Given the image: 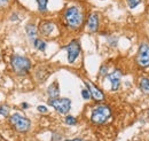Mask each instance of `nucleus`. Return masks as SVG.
I'll list each match as a JSON object with an SVG mask.
<instances>
[{
  "label": "nucleus",
  "mask_w": 149,
  "mask_h": 141,
  "mask_svg": "<svg viewBox=\"0 0 149 141\" xmlns=\"http://www.w3.org/2000/svg\"><path fill=\"white\" fill-rule=\"evenodd\" d=\"M111 116V110L107 105H99L93 109L91 119L94 124L102 125L104 124Z\"/></svg>",
  "instance_id": "1"
},
{
  "label": "nucleus",
  "mask_w": 149,
  "mask_h": 141,
  "mask_svg": "<svg viewBox=\"0 0 149 141\" xmlns=\"http://www.w3.org/2000/svg\"><path fill=\"white\" fill-rule=\"evenodd\" d=\"M64 18H65L68 27H70L71 29L79 28L83 23V14L80 13V10L77 7L68 8L64 13Z\"/></svg>",
  "instance_id": "2"
},
{
  "label": "nucleus",
  "mask_w": 149,
  "mask_h": 141,
  "mask_svg": "<svg viewBox=\"0 0 149 141\" xmlns=\"http://www.w3.org/2000/svg\"><path fill=\"white\" fill-rule=\"evenodd\" d=\"M12 68L19 75H25L31 69V62L29 59L21 56V55H14L12 57Z\"/></svg>",
  "instance_id": "3"
},
{
  "label": "nucleus",
  "mask_w": 149,
  "mask_h": 141,
  "mask_svg": "<svg viewBox=\"0 0 149 141\" xmlns=\"http://www.w3.org/2000/svg\"><path fill=\"white\" fill-rule=\"evenodd\" d=\"M135 61L140 68L142 69L149 68V44L147 41H142L140 44Z\"/></svg>",
  "instance_id": "4"
},
{
  "label": "nucleus",
  "mask_w": 149,
  "mask_h": 141,
  "mask_svg": "<svg viewBox=\"0 0 149 141\" xmlns=\"http://www.w3.org/2000/svg\"><path fill=\"white\" fill-rule=\"evenodd\" d=\"M48 105L52 106L56 111H58L60 114H68L70 108H71V101L67 98H56V99H49L48 100Z\"/></svg>",
  "instance_id": "5"
},
{
  "label": "nucleus",
  "mask_w": 149,
  "mask_h": 141,
  "mask_svg": "<svg viewBox=\"0 0 149 141\" xmlns=\"http://www.w3.org/2000/svg\"><path fill=\"white\" fill-rule=\"evenodd\" d=\"M9 122L10 124L19 131V132H26L29 128H30V121L24 117V116H21L19 114H14L10 116L9 118Z\"/></svg>",
  "instance_id": "6"
},
{
  "label": "nucleus",
  "mask_w": 149,
  "mask_h": 141,
  "mask_svg": "<svg viewBox=\"0 0 149 141\" xmlns=\"http://www.w3.org/2000/svg\"><path fill=\"white\" fill-rule=\"evenodd\" d=\"M67 52H68V61L70 63H74V60L78 57V55L80 54V46L78 44L77 40H72L70 41V44L65 47Z\"/></svg>",
  "instance_id": "7"
},
{
  "label": "nucleus",
  "mask_w": 149,
  "mask_h": 141,
  "mask_svg": "<svg viewBox=\"0 0 149 141\" xmlns=\"http://www.w3.org/2000/svg\"><path fill=\"white\" fill-rule=\"evenodd\" d=\"M85 84L87 86V89L91 93V96L93 98L95 101H102L104 99V94H103V92L100 88H97L91 82H85Z\"/></svg>",
  "instance_id": "8"
},
{
  "label": "nucleus",
  "mask_w": 149,
  "mask_h": 141,
  "mask_svg": "<svg viewBox=\"0 0 149 141\" xmlns=\"http://www.w3.org/2000/svg\"><path fill=\"white\" fill-rule=\"evenodd\" d=\"M107 78L109 79V82L111 83V89L112 91H117L120 86V78H122V73L119 70H115L113 72L109 73L107 76Z\"/></svg>",
  "instance_id": "9"
},
{
  "label": "nucleus",
  "mask_w": 149,
  "mask_h": 141,
  "mask_svg": "<svg viewBox=\"0 0 149 141\" xmlns=\"http://www.w3.org/2000/svg\"><path fill=\"white\" fill-rule=\"evenodd\" d=\"M87 29L90 32H96L99 29V15L96 13H92L87 21Z\"/></svg>",
  "instance_id": "10"
},
{
  "label": "nucleus",
  "mask_w": 149,
  "mask_h": 141,
  "mask_svg": "<svg viewBox=\"0 0 149 141\" xmlns=\"http://www.w3.org/2000/svg\"><path fill=\"white\" fill-rule=\"evenodd\" d=\"M54 30V24L48 21H44L39 25V32L44 36H49L51 32Z\"/></svg>",
  "instance_id": "11"
},
{
  "label": "nucleus",
  "mask_w": 149,
  "mask_h": 141,
  "mask_svg": "<svg viewBox=\"0 0 149 141\" xmlns=\"http://www.w3.org/2000/svg\"><path fill=\"white\" fill-rule=\"evenodd\" d=\"M47 93H48V95H49L51 99L58 98V95H60V88H58L57 82H54L52 85H49V87L47 89Z\"/></svg>",
  "instance_id": "12"
},
{
  "label": "nucleus",
  "mask_w": 149,
  "mask_h": 141,
  "mask_svg": "<svg viewBox=\"0 0 149 141\" xmlns=\"http://www.w3.org/2000/svg\"><path fill=\"white\" fill-rule=\"evenodd\" d=\"M139 87L142 91L143 94L149 95V79L147 77H141V79L139 82Z\"/></svg>",
  "instance_id": "13"
},
{
  "label": "nucleus",
  "mask_w": 149,
  "mask_h": 141,
  "mask_svg": "<svg viewBox=\"0 0 149 141\" xmlns=\"http://www.w3.org/2000/svg\"><path fill=\"white\" fill-rule=\"evenodd\" d=\"M26 34H28V37L30 38V40L35 41L37 39V29L33 24L26 25Z\"/></svg>",
  "instance_id": "14"
},
{
  "label": "nucleus",
  "mask_w": 149,
  "mask_h": 141,
  "mask_svg": "<svg viewBox=\"0 0 149 141\" xmlns=\"http://www.w3.org/2000/svg\"><path fill=\"white\" fill-rule=\"evenodd\" d=\"M33 45H35V47L37 48L38 51H45L46 50V43L44 40H41V39H36L33 41Z\"/></svg>",
  "instance_id": "15"
},
{
  "label": "nucleus",
  "mask_w": 149,
  "mask_h": 141,
  "mask_svg": "<svg viewBox=\"0 0 149 141\" xmlns=\"http://www.w3.org/2000/svg\"><path fill=\"white\" fill-rule=\"evenodd\" d=\"M38 2V9L40 12H45L47 9V2L48 0H37Z\"/></svg>",
  "instance_id": "16"
},
{
  "label": "nucleus",
  "mask_w": 149,
  "mask_h": 141,
  "mask_svg": "<svg viewBox=\"0 0 149 141\" xmlns=\"http://www.w3.org/2000/svg\"><path fill=\"white\" fill-rule=\"evenodd\" d=\"M64 121H65V124H68V125H76L77 124V119L74 116H70V115H68Z\"/></svg>",
  "instance_id": "17"
},
{
  "label": "nucleus",
  "mask_w": 149,
  "mask_h": 141,
  "mask_svg": "<svg viewBox=\"0 0 149 141\" xmlns=\"http://www.w3.org/2000/svg\"><path fill=\"white\" fill-rule=\"evenodd\" d=\"M9 114V108L7 106H1L0 107V115L2 116H7Z\"/></svg>",
  "instance_id": "18"
},
{
  "label": "nucleus",
  "mask_w": 149,
  "mask_h": 141,
  "mask_svg": "<svg viewBox=\"0 0 149 141\" xmlns=\"http://www.w3.org/2000/svg\"><path fill=\"white\" fill-rule=\"evenodd\" d=\"M140 1L141 0H127V5H129L130 8H134L140 3Z\"/></svg>",
  "instance_id": "19"
},
{
  "label": "nucleus",
  "mask_w": 149,
  "mask_h": 141,
  "mask_svg": "<svg viewBox=\"0 0 149 141\" xmlns=\"http://www.w3.org/2000/svg\"><path fill=\"white\" fill-rule=\"evenodd\" d=\"M81 95H83V98H84L85 100H88V99L91 98V93H90V91H88L87 88L81 91Z\"/></svg>",
  "instance_id": "20"
},
{
  "label": "nucleus",
  "mask_w": 149,
  "mask_h": 141,
  "mask_svg": "<svg viewBox=\"0 0 149 141\" xmlns=\"http://www.w3.org/2000/svg\"><path fill=\"white\" fill-rule=\"evenodd\" d=\"M38 111H40V112H47V108L44 106H38Z\"/></svg>",
  "instance_id": "21"
},
{
  "label": "nucleus",
  "mask_w": 149,
  "mask_h": 141,
  "mask_svg": "<svg viewBox=\"0 0 149 141\" xmlns=\"http://www.w3.org/2000/svg\"><path fill=\"white\" fill-rule=\"evenodd\" d=\"M100 75H101V76L107 75V68H106V67H101V69H100Z\"/></svg>",
  "instance_id": "22"
},
{
  "label": "nucleus",
  "mask_w": 149,
  "mask_h": 141,
  "mask_svg": "<svg viewBox=\"0 0 149 141\" xmlns=\"http://www.w3.org/2000/svg\"><path fill=\"white\" fill-rule=\"evenodd\" d=\"M7 1H8V0H0V6L6 5V3H7Z\"/></svg>",
  "instance_id": "23"
},
{
  "label": "nucleus",
  "mask_w": 149,
  "mask_h": 141,
  "mask_svg": "<svg viewBox=\"0 0 149 141\" xmlns=\"http://www.w3.org/2000/svg\"><path fill=\"white\" fill-rule=\"evenodd\" d=\"M65 141H84V140L80 139V138H74V139H71V140H65Z\"/></svg>",
  "instance_id": "24"
},
{
  "label": "nucleus",
  "mask_w": 149,
  "mask_h": 141,
  "mask_svg": "<svg viewBox=\"0 0 149 141\" xmlns=\"http://www.w3.org/2000/svg\"><path fill=\"white\" fill-rule=\"evenodd\" d=\"M22 107H23L24 109H26V108L29 107V105H28V103H22Z\"/></svg>",
  "instance_id": "25"
}]
</instances>
